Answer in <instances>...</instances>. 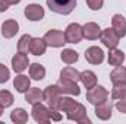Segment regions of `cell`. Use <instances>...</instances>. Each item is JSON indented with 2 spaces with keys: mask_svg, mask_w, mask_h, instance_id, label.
I'll list each match as a JSON object with an SVG mask.
<instances>
[{
  "mask_svg": "<svg viewBox=\"0 0 126 124\" xmlns=\"http://www.w3.org/2000/svg\"><path fill=\"white\" fill-rule=\"evenodd\" d=\"M31 39H32L31 35H28V34L22 35L21 39L18 41V51H19V53H25V54H28L30 47H31Z\"/></svg>",
  "mask_w": 126,
  "mask_h": 124,
  "instance_id": "26",
  "label": "cell"
},
{
  "mask_svg": "<svg viewBox=\"0 0 126 124\" xmlns=\"http://www.w3.org/2000/svg\"><path fill=\"white\" fill-rule=\"evenodd\" d=\"M25 101L28 102V104H38V102H41V101H44V93L41 92L38 88H32V89H28L27 93H25Z\"/></svg>",
  "mask_w": 126,
  "mask_h": 124,
  "instance_id": "19",
  "label": "cell"
},
{
  "mask_svg": "<svg viewBox=\"0 0 126 124\" xmlns=\"http://www.w3.org/2000/svg\"><path fill=\"white\" fill-rule=\"evenodd\" d=\"M44 39L47 42V45L50 47H54V48H59V47H63L66 44L64 41V34L59 29H50L44 35Z\"/></svg>",
  "mask_w": 126,
  "mask_h": 124,
  "instance_id": "8",
  "label": "cell"
},
{
  "mask_svg": "<svg viewBox=\"0 0 126 124\" xmlns=\"http://www.w3.org/2000/svg\"><path fill=\"white\" fill-rule=\"evenodd\" d=\"M30 64V60H28V56L25 53H19L15 54V57L12 59V69L16 72V73H22Z\"/></svg>",
  "mask_w": 126,
  "mask_h": 124,
  "instance_id": "10",
  "label": "cell"
},
{
  "mask_svg": "<svg viewBox=\"0 0 126 124\" xmlns=\"http://www.w3.org/2000/svg\"><path fill=\"white\" fill-rule=\"evenodd\" d=\"M47 50V42L44 38H32L31 39V47H30V51H31L34 56H43Z\"/></svg>",
  "mask_w": 126,
  "mask_h": 124,
  "instance_id": "16",
  "label": "cell"
},
{
  "mask_svg": "<svg viewBox=\"0 0 126 124\" xmlns=\"http://www.w3.org/2000/svg\"><path fill=\"white\" fill-rule=\"evenodd\" d=\"M104 0H87V4L91 10H100L103 7Z\"/></svg>",
  "mask_w": 126,
  "mask_h": 124,
  "instance_id": "31",
  "label": "cell"
},
{
  "mask_svg": "<svg viewBox=\"0 0 126 124\" xmlns=\"http://www.w3.org/2000/svg\"><path fill=\"white\" fill-rule=\"evenodd\" d=\"M107 96H109V92H107L106 88H103V86H97V85H95L94 88L88 89V92H87V101H88L90 104L97 105V104L106 101Z\"/></svg>",
  "mask_w": 126,
  "mask_h": 124,
  "instance_id": "7",
  "label": "cell"
},
{
  "mask_svg": "<svg viewBox=\"0 0 126 124\" xmlns=\"http://www.w3.org/2000/svg\"><path fill=\"white\" fill-rule=\"evenodd\" d=\"M19 31V24L15 19H7L1 24V34L4 38H13Z\"/></svg>",
  "mask_w": 126,
  "mask_h": 124,
  "instance_id": "13",
  "label": "cell"
},
{
  "mask_svg": "<svg viewBox=\"0 0 126 124\" xmlns=\"http://www.w3.org/2000/svg\"><path fill=\"white\" fill-rule=\"evenodd\" d=\"M57 88L60 89V93H67V95H79L81 89L76 85V82H69V80H59L57 82Z\"/></svg>",
  "mask_w": 126,
  "mask_h": 124,
  "instance_id": "14",
  "label": "cell"
},
{
  "mask_svg": "<svg viewBox=\"0 0 126 124\" xmlns=\"http://www.w3.org/2000/svg\"><path fill=\"white\" fill-rule=\"evenodd\" d=\"M60 57H62V62H64L66 64H73L75 62H78V59H79L78 53H76L75 50H70V48L63 50V53H62Z\"/></svg>",
  "mask_w": 126,
  "mask_h": 124,
  "instance_id": "27",
  "label": "cell"
},
{
  "mask_svg": "<svg viewBox=\"0 0 126 124\" xmlns=\"http://www.w3.org/2000/svg\"><path fill=\"white\" fill-rule=\"evenodd\" d=\"M126 98V83H114L111 89V99H123Z\"/></svg>",
  "mask_w": 126,
  "mask_h": 124,
  "instance_id": "28",
  "label": "cell"
},
{
  "mask_svg": "<svg viewBox=\"0 0 126 124\" xmlns=\"http://www.w3.org/2000/svg\"><path fill=\"white\" fill-rule=\"evenodd\" d=\"M123 62H125L123 51H120L117 48H110V53H109V64L116 67V66H120Z\"/></svg>",
  "mask_w": 126,
  "mask_h": 124,
  "instance_id": "23",
  "label": "cell"
},
{
  "mask_svg": "<svg viewBox=\"0 0 126 124\" xmlns=\"http://www.w3.org/2000/svg\"><path fill=\"white\" fill-rule=\"evenodd\" d=\"M13 104V95L9 91H0V107L7 108Z\"/></svg>",
  "mask_w": 126,
  "mask_h": 124,
  "instance_id": "29",
  "label": "cell"
},
{
  "mask_svg": "<svg viewBox=\"0 0 126 124\" xmlns=\"http://www.w3.org/2000/svg\"><path fill=\"white\" fill-rule=\"evenodd\" d=\"M30 85H31V80H30V77L25 76V74H19V76H16L15 80H13V86L16 88L18 92H21V93L27 92V91L30 89Z\"/></svg>",
  "mask_w": 126,
  "mask_h": 124,
  "instance_id": "18",
  "label": "cell"
},
{
  "mask_svg": "<svg viewBox=\"0 0 126 124\" xmlns=\"http://www.w3.org/2000/svg\"><path fill=\"white\" fill-rule=\"evenodd\" d=\"M84 38L82 26L79 24H70L64 31V41L66 44H78Z\"/></svg>",
  "mask_w": 126,
  "mask_h": 124,
  "instance_id": "5",
  "label": "cell"
},
{
  "mask_svg": "<svg viewBox=\"0 0 126 124\" xmlns=\"http://www.w3.org/2000/svg\"><path fill=\"white\" fill-rule=\"evenodd\" d=\"M81 82H82V85L87 89H91V88H94L95 85H97V76H95L94 72L85 70V72L81 73Z\"/></svg>",
  "mask_w": 126,
  "mask_h": 124,
  "instance_id": "22",
  "label": "cell"
},
{
  "mask_svg": "<svg viewBox=\"0 0 126 124\" xmlns=\"http://www.w3.org/2000/svg\"><path fill=\"white\" fill-rule=\"evenodd\" d=\"M10 120L16 124H24L28 121V112L24 108H16L10 112Z\"/></svg>",
  "mask_w": 126,
  "mask_h": 124,
  "instance_id": "24",
  "label": "cell"
},
{
  "mask_svg": "<svg viewBox=\"0 0 126 124\" xmlns=\"http://www.w3.org/2000/svg\"><path fill=\"white\" fill-rule=\"evenodd\" d=\"M7 9H9V4L4 0H0V12H6Z\"/></svg>",
  "mask_w": 126,
  "mask_h": 124,
  "instance_id": "33",
  "label": "cell"
},
{
  "mask_svg": "<svg viewBox=\"0 0 126 124\" xmlns=\"http://www.w3.org/2000/svg\"><path fill=\"white\" fill-rule=\"evenodd\" d=\"M47 6L54 13L69 15L76 6V0H47Z\"/></svg>",
  "mask_w": 126,
  "mask_h": 124,
  "instance_id": "2",
  "label": "cell"
},
{
  "mask_svg": "<svg viewBox=\"0 0 126 124\" xmlns=\"http://www.w3.org/2000/svg\"><path fill=\"white\" fill-rule=\"evenodd\" d=\"M111 110H113V104L111 101H103L100 104L95 105V115L100 120H109L111 117Z\"/></svg>",
  "mask_w": 126,
  "mask_h": 124,
  "instance_id": "9",
  "label": "cell"
},
{
  "mask_svg": "<svg viewBox=\"0 0 126 124\" xmlns=\"http://www.w3.org/2000/svg\"><path fill=\"white\" fill-rule=\"evenodd\" d=\"M85 59L91 64H101L104 60V53L100 47H90L85 51Z\"/></svg>",
  "mask_w": 126,
  "mask_h": 124,
  "instance_id": "11",
  "label": "cell"
},
{
  "mask_svg": "<svg viewBox=\"0 0 126 124\" xmlns=\"http://www.w3.org/2000/svg\"><path fill=\"white\" fill-rule=\"evenodd\" d=\"M82 32H84V37L87 39H97L101 34V29L95 22H88L82 26Z\"/></svg>",
  "mask_w": 126,
  "mask_h": 124,
  "instance_id": "15",
  "label": "cell"
},
{
  "mask_svg": "<svg viewBox=\"0 0 126 124\" xmlns=\"http://www.w3.org/2000/svg\"><path fill=\"white\" fill-rule=\"evenodd\" d=\"M116 108H117L120 112L126 114V98H123V99H117V102H116Z\"/></svg>",
  "mask_w": 126,
  "mask_h": 124,
  "instance_id": "32",
  "label": "cell"
},
{
  "mask_svg": "<svg viewBox=\"0 0 126 124\" xmlns=\"http://www.w3.org/2000/svg\"><path fill=\"white\" fill-rule=\"evenodd\" d=\"M59 111L66 112L67 118L72 120V121H76V123L81 124H90L91 120L88 118L87 115V110L82 104L73 101L72 98L69 96H60V102H59Z\"/></svg>",
  "mask_w": 126,
  "mask_h": 124,
  "instance_id": "1",
  "label": "cell"
},
{
  "mask_svg": "<svg viewBox=\"0 0 126 124\" xmlns=\"http://www.w3.org/2000/svg\"><path fill=\"white\" fill-rule=\"evenodd\" d=\"M32 118L37 123H41V124L50 123V120H51V110L44 107L41 102L34 104L32 105Z\"/></svg>",
  "mask_w": 126,
  "mask_h": 124,
  "instance_id": "4",
  "label": "cell"
},
{
  "mask_svg": "<svg viewBox=\"0 0 126 124\" xmlns=\"http://www.w3.org/2000/svg\"><path fill=\"white\" fill-rule=\"evenodd\" d=\"M111 28L119 34V37H125L126 35V19L122 15H114L111 19Z\"/></svg>",
  "mask_w": 126,
  "mask_h": 124,
  "instance_id": "17",
  "label": "cell"
},
{
  "mask_svg": "<svg viewBox=\"0 0 126 124\" xmlns=\"http://www.w3.org/2000/svg\"><path fill=\"white\" fill-rule=\"evenodd\" d=\"M60 79L69 80V82H78V80H81V73L73 67H64L60 72Z\"/></svg>",
  "mask_w": 126,
  "mask_h": 124,
  "instance_id": "21",
  "label": "cell"
},
{
  "mask_svg": "<svg viewBox=\"0 0 126 124\" xmlns=\"http://www.w3.org/2000/svg\"><path fill=\"white\" fill-rule=\"evenodd\" d=\"M25 16H27V19L34 21V22L35 21H41L44 18V9L40 4H35V3L28 4L25 7Z\"/></svg>",
  "mask_w": 126,
  "mask_h": 124,
  "instance_id": "12",
  "label": "cell"
},
{
  "mask_svg": "<svg viewBox=\"0 0 126 124\" xmlns=\"http://www.w3.org/2000/svg\"><path fill=\"white\" fill-rule=\"evenodd\" d=\"M100 39H101V42L110 50V48H116V47L119 45L120 37H119V34L114 31L113 28H107V29L101 31V34H100Z\"/></svg>",
  "mask_w": 126,
  "mask_h": 124,
  "instance_id": "6",
  "label": "cell"
},
{
  "mask_svg": "<svg viewBox=\"0 0 126 124\" xmlns=\"http://www.w3.org/2000/svg\"><path fill=\"white\" fill-rule=\"evenodd\" d=\"M4 1H6V3H7L9 6H10V4H18V3H19L21 0H4Z\"/></svg>",
  "mask_w": 126,
  "mask_h": 124,
  "instance_id": "34",
  "label": "cell"
},
{
  "mask_svg": "<svg viewBox=\"0 0 126 124\" xmlns=\"http://www.w3.org/2000/svg\"><path fill=\"white\" fill-rule=\"evenodd\" d=\"M1 114H3V108L0 107V117H1Z\"/></svg>",
  "mask_w": 126,
  "mask_h": 124,
  "instance_id": "35",
  "label": "cell"
},
{
  "mask_svg": "<svg viewBox=\"0 0 126 124\" xmlns=\"http://www.w3.org/2000/svg\"><path fill=\"white\" fill-rule=\"evenodd\" d=\"M9 77H10V72H9V69H7L4 64H1V63H0V83L7 82V80H9Z\"/></svg>",
  "mask_w": 126,
  "mask_h": 124,
  "instance_id": "30",
  "label": "cell"
},
{
  "mask_svg": "<svg viewBox=\"0 0 126 124\" xmlns=\"http://www.w3.org/2000/svg\"><path fill=\"white\" fill-rule=\"evenodd\" d=\"M44 101H47L50 110H59V102H60V89L57 85H50L44 89Z\"/></svg>",
  "mask_w": 126,
  "mask_h": 124,
  "instance_id": "3",
  "label": "cell"
},
{
  "mask_svg": "<svg viewBox=\"0 0 126 124\" xmlns=\"http://www.w3.org/2000/svg\"><path fill=\"white\" fill-rule=\"evenodd\" d=\"M110 80L113 83H126V67L122 64L116 66L114 70L110 73Z\"/></svg>",
  "mask_w": 126,
  "mask_h": 124,
  "instance_id": "20",
  "label": "cell"
},
{
  "mask_svg": "<svg viewBox=\"0 0 126 124\" xmlns=\"http://www.w3.org/2000/svg\"><path fill=\"white\" fill-rule=\"evenodd\" d=\"M30 76H31L34 80H41V79H44V76H46V69H44V66H41V64H38V63H32L31 66H30Z\"/></svg>",
  "mask_w": 126,
  "mask_h": 124,
  "instance_id": "25",
  "label": "cell"
}]
</instances>
